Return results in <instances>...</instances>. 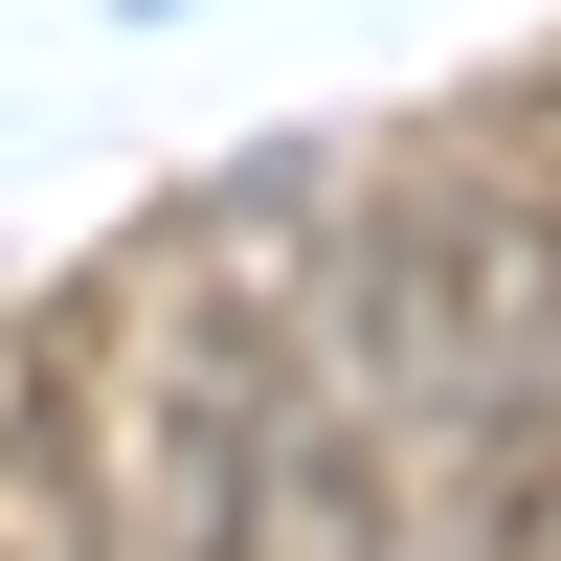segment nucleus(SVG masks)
<instances>
[]
</instances>
